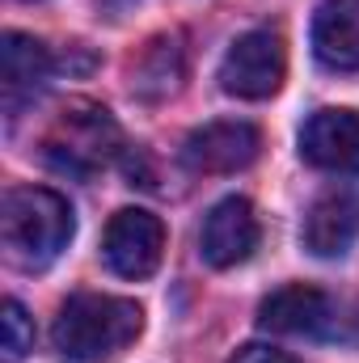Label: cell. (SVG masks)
Returning <instances> with one entry per match:
<instances>
[{
  "instance_id": "cell-1",
  "label": "cell",
  "mask_w": 359,
  "mask_h": 363,
  "mask_svg": "<svg viewBox=\"0 0 359 363\" xmlns=\"http://www.w3.org/2000/svg\"><path fill=\"white\" fill-rule=\"evenodd\" d=\"M72 207L47 186H13L0 203V245L9 267L47 271L72 241Z\"/></svg>"
},
{
  "instance_id": "cell-2",
  "label": "cell",
  "mask_w": 359,
  "mask_h": 363,
  "mask_svg": "<svg viewBox=\"0 0 359 363\" xmlns=\"http://www.w3.org/2000/svg\"><path fill=\"white\" fill-rule=\"evenodd\" d=\"M144 330V308L127 296H106V291H77L64 300L51 342L60 355L77 363H106L123 355Z\"/></svg>"
},
{
  "instance_id": "cell-3",
  "label": "cell",
  "mask_w": 359,
  "mask_h": 363,
  "mask_svg": "<svg viewBox=\"0 0 359 363\" xmlns=\"http://www.w3.org/2000/svg\"><path fill=\"white\" fill-rule=\"evenodd\" d=\"M118 148H123L118 123L110 118L106 106H93V101L64 106L60 118H55V127L43 140L47 161L60 174H77V178H89L97 169H106L118 157Z\"/></svg>"
},
{
  "instance_id": "cell-4",
  "label": "cell",
  "mask_w": 359,
  "mask_h": 363,
  "mask_svg": "<svg viewBox=\"0 0 359 363\" xmlns=\"http://www.w3.org/2000/svg\"><path fill=\"white\" fill-rule=\"evenodd\" d=\"M287 77V47L279 30H245L220 60V89L241 101L275 97Z\"/></svg>"
},
{
  "instance_id": "cell-5",
  "label": "cell",
  "mask_w": 359,
  "mask_h": 363,
  "mask_svg": "<svg viewBox=\"0 0 359 363\" xmlns=\"http://www.w3.org/2000/svg\"><path fill=\"white\" fill-rule=\"evenodd\" d=\"M101 254H106L114 274L148 279V274H157L161 258H165V224L144 207H123L106 224Z\"/></svg>"
},
{
  "instance_id": "cell-6",
  "label": "cell",
  "mask_w": 359,
  "mask_h": 363,
  "mask_svg": "<svg viewBox=\"0 0 359 363\" xmlns=\"http://www.w3.org/2000/svg\"><path fill=\"white\" fill-rule=\"evenodd\" d=\"M258 241H263V224H258L254 203L241 199V194H228L207 211L203 233H199V254H203L207 267L228 271V267L250 262Z\"/></svg>"
},
{
  "instance_id": "cell-7",
  "label": "cell",
  "mask_w": 359,
  "mask_h": 363,
  "mask_svg": "<svg viewBox=\"0 0 359 363\" xmlns=\"http://www.w3.org/2000/svg\"><path fill=\"white\" fill-rule=\"evenodd\" d=\"M263 152V131L241 118H220L207 127H194L182 144V157L199 174H237L250 169Z\"/></svg>"
},
{
  "instance_id": "cell-8",
  "label": "cell",
  "mask_w": 359,
  "mask_h": 363,
  "mask_svg": "<svg viewBox=\"0 0 359 363\" xmlns=\"http://www.w3.org/2000/svg\"><path fill=\"white\" fill-rule=\"evenodd\" d=\"M300 157L326 174H359V114L355 110H317L300 127Z\"/></svg>"
},
{
  "instance_id": "cell-9",
  "label": "cell",
  "mask_w": 359,
  "mask_h": 363,
  "mask_svg": "<svg viewBox=\"0 0 359 363\" xmlns=\"http://www.w3.org/2000/svg\"><path fill=\"white\" fill-rule=\"evenodd\" d=\"M258 321L270 334H326L334 321V304L309 283H287L258 304Z\"/></svg>"
},
{
  "instance_id": "cell-10",
  "label": "cell",
  "mask_w": 359,
  "mask_h": 363,
  "mask_svg": "<svg viewBox=\"0 0 359 363\" xmlns=\"http://www.w3.org/2000/svg\"><path fill=\"white\" fill-rule=\"evenodd\" d=\"M51 77V55L38 38L9 30L0 43V89H4V106L9 114H17L26 101H34V93L47 85Z\"/></svg>"
},
{
  "instance_id": "cell-11",
  "label": "cell",
  "mask_w": 359,
  "mask_h": 363,
  "mask_svg": "<svg viewBox=\"0 0 359 363\" xmlns=\"http://www.w3.org/2000/svg\"><path fill=\"white\" fill-rule=\"evenodd\" d=\"M359 237V199L347 190L321 194L304 216V250L317 258H343Z\"/></svg>"
},
{
  "instance_id": "cell-12",
  "label": "cell",
  "mask_w": 359,
  "mask_h": 363,
  "mask_svg": "<svg viewBox=\"0 0 359 363\" xmlns=\"http://www.w3.org/2000/svg\"><path fill=\"white\" fill-rule=\"evenodd\" d=\"M313 55L334 72H359V0H321L313 17Z\"/></svg>"
},
{
  "instance_id": "cell-13",
  "label": "cell",
  "mask_w": 359,
  "mask_h": 363,
  "mask_svg": "<svg viewBox=\"0 0 359 363\" xmlns=\"http://www.w3.org/2000/svg\"><path fill=\"white\" fill-rule=\"evenodd\" d=\"M0 334H4V359L9 363L26 359V351H34V321H30V313L17 300H4Z\"/></svg>"
},
{
  "instance_id": "cell-14",
  "label": "cell",
  "mask_w": 359,
  "mask_h": 363,
  "mask_svg": "<svg viewBox=\"0 0 359 363\" xmlns=\"http://www.w3.org/2000/svg\"><path fill=\"white\" fill-rule=\"evenodd\" d=\"M228 363H296V359L287 351H279V347H267V342H245Z\"/></svg>"
}]
</instances>
